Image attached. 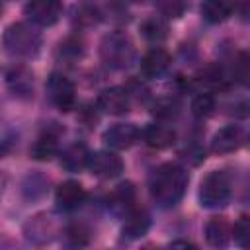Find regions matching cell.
<instances>
[{"mask_svg": "<svg viewBox=\"0 0 250 250\" xmlns=\"http://www.w3.org/2000/svg\"><path fill=\"white\" fill-rule=\"evenodd\" d=\"M170 246H184V248H193V244H191V242H188V240H174Z\"/></svg>", "mask_w": 250, "mask_h": 250, "instance_id": "1f68e13d", "label": "cell"}, {"mask_svg": "<svg viewBox=\"0 0 250 250\" xmlns=\"http://www.w3.org/2000/svg\"><path fill=\"white\" fill-rule=\"evenodd\" d=\"M234 12L232 0H203L201 4V16L209 23H221L227 21Z\"/></svg>", "mask_w": 250, "mask_h": 250, "instance_id": "44dd1931", "label": "cell"}, {"mask_svg": "<svg viewBox=\"0 0 250 250\" xmlns=\"http://www.w3.org/2000/svg\"><path fill=\"white\" fill-rule=\"evenodd\" d=\"M154 4L166 18H180L188 10V0H154Z\"/></svg>", "mask_w": 250, "mask_h": 250, "instance_id": "d4e9b609", "label": "cell"}, {"mask_svg": "<svg viewBox=\"0 0 250 250\" xmlns=\"http://www.w3.org/2000/svg\"><path fill=\"white\" fill-rule=\"evenodd\" d=\"M88 170L102 178V180H111L117 178L123 172V160L121 156H117L113 150H98V152H90L88 158Z\"/></svg>", "mask_w": 250, "mask_h": 250, "instance_id": "ba28073f", "label": "cell"}, {"mask_svg": "<svg viewBox=\"0 0 250 250\" xmlns=\"http://www.w3.org/2000/svg\"><path fill=\"white\" fill-rule=\"evenodd\" d=\"M189 184L188 172L172 162L160 164L148 176V191L160 207H174L186 193Z\"/></svg>", "mask_w": 250, "mask_h": 250, "instance_id": "6da1fadb", "label": "cell"}, {"mask_svg": "<svg viewBox=\"0 0 250 250\" xmlns=\"http://www.w3.org/2000/svg\"><path fill=\"white\" fill-rule=\"evenodd\" d=\"M90 150L84 143H72L61 152V166L68 172H78L88 166Z\"/></svg>", "mask_w": 250, "mask_h": 250, "instance_id": "d6986e66", "label": "cell"}, {"mask_svg": "<svg viewBox=\"0 0 250 250\" xmlns=\"http://www.w3.org/2000/svg\"><path fill=\"white\" fill-rule=\"evenodd\" d=\"M232 234H234V242L238 246L248 248V244H250V219H248V215H240V219L232 227Z\"/></svg>", "mask_w": 250, "mask_h": 250, "instance_id": "83f0119b", "label": "cell"}, {"mask_svg": "<svg viewBox=\"0 0 250 250\" xmlns=\"http://www.w3.org/2000/svg\"><path fill=\"white\" fill-rule=\"evenodd\" d=\"M141 33H143V37H145L146 41H150V43H160V41H164L166 35H168V25H166L164 18H160V16H150V18H146V20L141 23Z\"/></svg>", "mask_w": 250, "mask_h": 250, "instance_id": "603a6c76", "label": "cell"}, {"mask_svg": "<svg viewBox=\"0 0 250 250\" xmlns=\"http://www.w3.org/2000/svg\"><path fill=\"white\" fill-rule=\"evenodd\" d=\"M86 199V189L80 182L76 180H66L62 182L57 191H55V201L59 205V209L62 211H74L78 209Z\"/></svg>", "mask_w": 250, "mask_h": 250, "instance_id": "4fadbf2b", "label": "cell"}, {"mask_svg": "<svg viewBox=\"0 0 250 250\" xmlns=\"http://www.w3.org/2000/svg\"><path fill=\"white\" fill-rule=\"evenodd\" d=\"M135 197H137V191L133 188L131 182H123L119 186L113 188V191L109 193L107 197V207L119 215V217H125L127 213H131L135 209Z\"/></svg>", "mask_w": 250, "mask_h": 250, "instance_id": "5bb4252c", "label": "cell"}, {"mask_svg": "<svg viewBox=\"0 0 250 250\" xmlns=\"http://www.w3.org/2000/svg\"><path fill=\"white\" fill-rule=\"evenodd\" d=\"M104 143L113 150H125L141 139V131L135 123H115L102 135Z\"/></svg>", "mask_w": 250, "mask_h": 250, "instance_id": "9c48e42d", "label": "cell"}, {"mask_svg": "<svg viewBox=\"0 0 250 250\" xmlns=\"http://www.w3.org/2000/svg\"><path fill=\"white\" fill-rule=\"evenodd\" d=\"M232 74L236 76L238 82L246 84V78H248V57H246V53H238V57L234 59Z\"/></svg>", "mask_w": 250, "mask_h": 250, "instance_id": "4dcf8cb0", "label": "cell"}, {"mask_svg": "<svg viewBox=\"0 0 250 250\" xmlns=\"http://www.w3.org/2000/svg\"><path fill=\"white\" fill-rule=\"evenodd\" d=\"M178 107L180 105H178L176 100H172V98H160V100L154 102L152 113L156 117H160V119H170V117H174L178 113Z\"/></svg>", "mask_w": 250, "mask_h": 250, "instance_id": "f1b7e54d", "label": "cell"}, {"mask_svg": "<svg viewBox=\"0 0 250 250\" xmlns=\"http://www.w3.org/2000/svg\"><path fill=\"white\" fill-rule=\"evenodd\" d=\"M82 53H84L82 41H78V39H74V37L64 39V41L59 45V55H61V59H64V61H68V62L78 61V59L82 57Z\"/></svg>", "mask_w": 250, "mask_h": 250, "instance_id": "484cf974", "label": "cell"}, {"mask_svg": "<svg viewBox=\"0 0 250 250\" xmlns=\"http://www.w3.org/2000/svg\"><path fill=\"white\" fill-rule=\"evenodd\" d=\"M246 141V135L242 131V127L238 125H227L223 129H219L213 139H211V150L215 154H230L234 150H238Z\"/></svg>", "mask_w": 250, "mask_h": 250, "instance_id": "8fae6325", "label": "cell"}, {"mask_svg": "<svg viewBox=\"0 0 250 250\" xmlns=\"http://www.w3.org/2000/svg\"><path fill=\"white\" fill-rule=\"evenodd\" d=\"M2 10H4V8H2V0H0V16H2Z\"/></svg>", "mask_w": 250, "mask_h": 250, "instance_id": "d6a6232c", "label": "cell"}, {"mask_svg": "<svg viewBox=\"0 0 250 250\" xmlns=\"http://www.w3.org/2000/svg\"><path fill=\"white\" fill-rule=\"evenodd\" d=\"M141 139L150 146V148H168L176 141V133L172 127L162 125V123H150L141 131Z\"/></svg>", "mask_w": 250, "mask_h": 250, "instance_id": "e0dca14e", "label": "cell"}, {"mask_svg": "<svg viewBox=\"0 0 250 250\" xmlns=\"http://www.w3.org/2000/svg\"><path fill=\"white\" fill-rule=\"evenodd\" d=\"M197 84L207 88V90H221L227 86L229 78L225 74V70L219 64H205L199 72H197Z\"/></svg>", "mask_w": 250, "mask_h": 250, "instance_id": "7402d4cb", "label": "cell"}, {"mask_svg": "<svg viewBox=\"0 0 250 250\" xmlns=\"http://www.w3.org/2000/svg\"><path fill=\"white\" fill-rule=\"evenodd\" d=\"M232 236V227L225 217H211L205 225V238L209 246L225 248Z\"/></svg>", "mask_w": 250, "mask_h": 250, "instance_id": "ac0fdd59", "label": "cell"}, {"mask_svg": "<svg viewBox=\"0 0 250 250\" xmlns=\"http://www.w3.org/2000/svg\"><path fill=\"white\" fill-rule=\"evenodd\" d=\"M2 45L16 59H33L41 49V35L27 23H12L4 29Z\"/></svg>", "mask_w": 250, "mask_h": 250, "instance_id": "7a4b0ae2", "label": "cell"}, {"mask_svg": "<svg viewBox=\"0 0 250 250\" xmlns=\"http://www.w3.org/2000/svg\"><path fill=\"white\" fill-rule=\"evenodd\" d=\"M45 90H47L49 102L55 107H59L61 111H70L74 107V104H76V88H74L72 80L66 78L64 74L53 72L47 78Z\"/></svg>", "mask_w": 250, "mask_h": 250, "instance_id": "5b68a950", "label": "cell"}, {"mask_svg": "<svg viewBox=\"0 0 250 250\" xmlns=\"http://www.w3.org/2000/svg\"><path fill=\"white\" fill-rule=\"evenodd\" d=\"M4 80H6V86L8 90L18 96V98H31L33 96V74L21 66V64H12L10 68H6L4 72Z\"/></svg>", "mask_w": 250, "mask_h": 250, "instance_id": "7c38bea8", "label": "cell"}, {"mask_svg": "<svg viewBox=\"0 0 250 250\" xmlns=\"http://www.w3.org/2000/svg\"><path fill=\"white\" fill-rule=\"evenodd\" d=\"M57 232H59V223L51 213L33 215L23 225V234L33 244H47L53 238H57Z\"/></svg>", "mask_w": 250, "mask_h": 250, "instance_id": "8992f818", "label": "cell"}, {"mask_svg": "<svg viewBox=\"0 0 250 250\" xmlns=\"http://www.w3.org/2000/svg\"><path fill=\"white\" fill-rule=\"evenodd\" d=\"M213 109H215V100H213L211 94H199L191 102V113L199 119L209 117L213 113Z\"/></svg>", "mask_w": 250, "mask_h": 250, "instance_id": "4316f807", "label": "cell"}, {"mask_svg": "<svg viewBox=\"0 0 250 250\" xmlns=\"http://www.w3.org/2000/svg\"><path fill=\"white\" fill-rule=\"evenodd\" d=\"M100 57L109 68H127L135 57L133 41L123 31H111L100 43Z\"/></svg>", "mask_w": 250, "mask_h": 250, "instance_id": "3957f363", "label": "cell"}, {"mask_svg": "<svg viewBox=\"0 0 250 250\" xmlns=\"http://www.w3.org/2000/svg\"><path fill=\"white\" fill-rule=\"evenodd\" d=\"M123 227H121V234L127 240H137L141 236H145L150 229V215L145 209H133L131 213H127L123 217Z\"/></svg>", "mask_w": 250, "mask_h": 250, "instance_id": "2e32d148", "label": "cell"}, {"mask_svg": "<svg viewBox=\"0 0 250 250\" xmlns=\"http://www.w3.org/2000/svg\"><path fill=\"white\" fill-rule=\"evenodd\" d=\"M168 66H170V55L162 47H152L141 59V72L146 78H158V76H162Z\"/></svg>", "mask_w": 250, "mask_h": 250, "instance_id": "9a60e30c", "label": "cell"}, {"mask_svg": "<svg viewBox=\"0 0 250 250\" xmlns=\"http://www.w3.org/2000/svg\"><path fill=\"white\" fill-rule=\"evenodd\" d=\"M230 193H232V182L225 170L209 172L199 184V203L205 209H217L227 205Z\"/></svg>", "mask_w": 250, "mask_h": 250, "instance_id": "277c9868", "label": "cell"}, {"mask_svg": "<svg viewBox=\"0 0 250 250\" xmlns=\"http://www.w3.org/2000/svg\"><path fill=\"white\" fill-rule=\"evenodd\" d=\"M23 14L35 25L51 27L62 16V2L61 0H29L23 8Z\"/></svg>", "mask_w": 250, "mask_h": 250, "instance_id": "52a82bcc", "label": "cell"}, {"mask_svg": "<svg viewBox=\"0 0 250 250\" xmlns=\"http://www.w3.org/2000/svg\"><path fill=\"white\" fill-rule=\"evenodd\" d=\"M47 184H49V180H45V178L39 176V174H33V176H27V180H25V184H23V191L31 189V193H27V197H29V199H35V197H39V195L45 193Z\"/></svg>", "mask_w": 250, "mask_h": 250, "instance_id": "f546056e", "label": "cell"}, {"mask_svg": "<svg viewBox=\"0 0 250 250\" xmlns=\"http://www.w3.org/2000/svg\"><path fill=\"white\" fill-rule=\"evenodd\" d=\"M57 148H59V131L47 129L35 139L31 146V156L35 160H51L57 154Z\"/></svg>", "mask_w": 250, "mask_h": 250, "instance_id": "ffe728a7", "label": "cell"}, {"mask_svg": "<svg viewBox=\"0 0 250 250\" xmlns=\"http://www.w3.org/2000/svg\"><path fill=\"white\" fill-rule=\"evenodd\" d=\"M98 107L109 115H123L131 107V96H129L127 88H123V86L105 88L98 96Z\"/></svg>", "mask_w": 250, "mask_h": 250, "instance_id": "30bf717a", "label": "cell"}, {"mask_svg": "<svg viewBox=\"0 0 250 250\" xmlns=\"http://www.w3.org/2000/svg\"><path fill=\"white\" fill-rule=\"evenodd\" d=\"M64 238L70 246H86L90 242V229L82 223H72L66 227Z\"/></svg>", "mask_w": 250, "mask_h": 250, "instance_id": "cb8c5ba5", "label": "cell"}]
</instances>
